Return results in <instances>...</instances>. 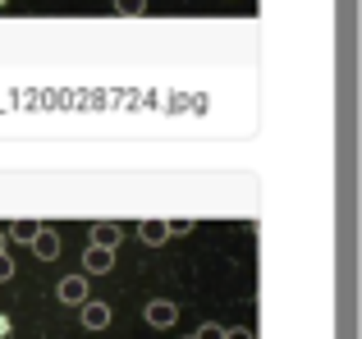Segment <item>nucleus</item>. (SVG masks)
I'll return each mask as SVG.
<instances>
[{
  "mask_svg": "<svg viewBox=\"0 0 362 339\" xmlns=\"http://www.w3.org/2000/svg\"><path fill=\"white\" fill-rule=\"evenodd\" d=\"M175 321H179V303H170V298H151L147 303V326L151 331H170Z\"/></svg>",
  "mask_w": 362,
  "mask_h": 339,
  "instance_id": "1",
  "label": "nucleus"
},
{
  "mask_svg": "<svg viewBox=\"0 0 362 339\" xmlns=\"http://www.w3.org/2000/svg\"><path fill=\"white\" fill-rule=\"evenodd\" d=\"M193 339H225V326H216V321H202Z\"/></svg>",
  "mask_w": 362,
  "mask_h": 339,
  "instance_id": "10",
  "label": "nucleus"
},
{
  "mask_svg": "<svg viewBox=\"0 0 362 339\" xmlns=\"http://www.w3.org/2000/svg\"><path fill=\"white\" fill-rule=\"evenodd\" d=\"M138 239L147 243V248H160V243H170V220H142V230H138Z\"/></svg>",
  "mask_w": 362,
  "mask_h": 339,
  "instance_id": "5",
  "label": "nucleus"
},
{
  "mask_svg": "<svg viewBox=\"0 0 362 339\" xmlns=\"http://www.w3.org/2000/svg\"><path fill=\"white\" fill-rule=\"evenodd\" d=\"M119 239H124V230L115 220H97V225H92V248H110V252H115Z\"/></svg>",
  "mask_w": 362,
  "mask_h": 339,
  "instance_id": "4",
  "label": "nucleus"
},
{
  "mask_svg": "<svg viewBox=\"0 0 362 339\" xmlns=\"http://www.w3.org/2000/svg\"><path fill=\"white\" fill-rule=\"evenodd\" d=\"M142 9H147V0H115V14H124V18H138Z\"/></svg>",
  "mask_w": 362,
  "mask_h": 339,
  "instance_id": "9",
  "label": "nucleus"
},
{
  "mask_svg": "<svg viewBox=\"0 0 362 339\" xmlns=\"http://www.w3.org/2000/svg\"><path fill=\"white\" fill-rule=\"evenodd\" d=\"M106 326H110V307L88 298V303H83V331H106Z\"/></svg>",
  "mask_w": 362,
  "mask_h": 339,
  "instance_id": "7",
  "label": "nucleus"
},
{
  "mask_svg": "<svg viewBox=\"0 0 362 339\" xmlns=\"http://www.w3.org/2000/svg\"><path fill=\"white\" fill-rule=\"evenodd\" d=\"M55 298H60V303L83 307V303H88V275H64L60 285H55Z\"/></svg>",
  "mask_w": 362,
  "mask_h": 339,
  "instance_id": "2",
  "label": "nucleus"
},
{
  "mask_svg": "<svg viewBox=\"0 0 362 339\" xmlns=\"http://www.w3.org/2000/svg\"><path fill=\"white\" fill-rule=\"evenodd\" d=\"M188 230H193V225H188V220H170V239H184Z\"/></svg>",
  "mask_w": 362,
  "mask_h": 339,
  "instance_id": "12",
  "label": "nucleus"
},
{
  "mask_svg": "<svg viewBox=\"0 0 362 339\" xmlns=\"http://www.w3.org/2000/svg\"><path fill=\"white\" fill-rule=\"evenodd\" d=\"M188 339H193V335H188Z\"/></svg>",
  "mask_w": 362,
  "mask_h": 339,
  "instance_id": "15",
  "label": "nucleus"
},
{
  "mask_svg": "<svg viewBox=\"0 0 362 339\" xmlns=\"http://www.w3.org/2000/svg\"><path fill=\"white\" fill-rule=\"evenodd\" d=\"M37 230H42L37 220H14V225H5V239H14V243H33V239H37Z\"/></svg>",
  "mask_w": 362,
  "mask_h": 339,
  "instance_id": "8",
  "label": "nucleus"
},
{
  "mask_svg": "<svg viewBox=\"0 0 362 339\" xmlns=\"http://www.w3.org/2000/svg\"><path fill=\"white\" fill-rule=\"evenodd\" d=\"M28 248H33L42 261H51V257H60V234L55 230H37V239L28 243Z\"/></svg>",
  "mask_w": 362,
  "mask_h": 339,
  "instance_id": "6",
  "label": "nucleus"
},
{
  "mask_svg": "<svg viewBox=\"0 0 362 339\" xmlns=\"http://www.w3.org/2000/svg\"><path fill=\"white\" fill-rule=\"evenodd\" d=\"M5 280H14V261H9L5 252H0V285H5Z\"/></svg>",
  "mask_w": 362,
  "mask_h": 339,
  "instance_id": "11",
  "label": "nucleus"
},
{
  "mask_svg": "<svg viewBox=\"0 0 362 339\" xmlns=\"http://www.w3.org/2000/svg\"><path fill=\"white\" fill-rule=\"evenodd\" d=\"M225 339H252V331H247V326H239V331H225Z\"/></svg>",
  "mask_w": 362,
  "mask_h": 339,
  "instance_id": "13",
  "label": "nucleus"
},
{
  "mask_svg": "<svg viewBox=\"0 0 362 339\" xmlns=\"http://www.w3.org/2000/svg\"><path fill=\"white\" fill-rule=\"evenodd\" d=\"M5 243H9V239H5V230H0V252H5Z\"/></svg>",
  "mask_w": 362,
  "mask_h": 339,
  "instance_id": "14",
  "label": "nucleus"
},
{
  "mask_svg": "<svg viewBox=\"0 0 362 339\" xmlns=\"http://www.w3.org/2000/svg\"><path fill=\"white\" fill-rule=\"evenodd\" d=\"M83 266H88V275H110V270H115V252H110V248H92V243H88Z\"/></svg>",
  "mask_w": 362,
  "mask_h": 339,
  "instance_id": "3",
  "label": "nucleus"
}]
</instances>
